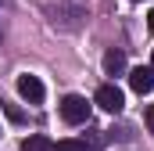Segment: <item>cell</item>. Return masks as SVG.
<instances>
[{
	"mask_svg": "<svg viewBox=\"0 0 154 151\" xmlns=\"http://www.w3.org/2000/svg\"><path fill=\"white\" fill-rule=\"evenodd\" d=\"M61 119L72 122V126L86 122V119H90V101H86L82 94H68V97L61 101Z\"/></svg>",
	"mask_w": 154,
	"mask_h": 151,
	"instance_id": "cell-1",
	"label": "cell"
},
{
	"mask_svg": "<svg viewBox=\"0 0 154 151\" xmlns=\"http://www.w3.org/2000/svg\"><path fill=\"white\" fill-rule=\"evenodd\" d=\"M104 112H111V115H118L122 108H125V94L118 90L115 83H104V86H97V97H93Z\"/></svg>",
	"mask_w": 154,
	"mask_h": 151,
	"instance_id": "cell-2",
	"label": "cell"
},
{
	"mask_svg": "<svg viewBox=\"0 0 154 151\" xmlns=\"http://www.w3.org/2000/svg\"><path fill=\"white\" fill-rule=\"evenodd\" d=\"M104 72H108V76H122V72H125V54H122V50L111 47V50L104 54Z\"/></svg>",
	"mask_w": 154,
	"mask_h": 151,
	"instance_id": "cell-5",
	"label": "cell"
},
{
	"mask_svg": "<svg viewBox=\"0 0 154 151\" xmlns=\"http://www.w3.org/2000/svg\"><path fill=\"white\" fill-rule=\"evenodd\" d=\"M147 25H151V33H154V11H151V14H147Z\"/></svg>",
	"mask_w": 154,
	"mask_h": 151,
	"instance_id": "cell-9",
	"label": "cell"
},
{
	"mask_svg": "<svg viewBox=\"0 0 154 151\" xmlns=\"http://www.w3.org/2000/svg\"><path fill=\"white\" fill-rule=\"evenodd\" d=\"M129 86H133L136 94H151V90H154V69H151V65L133 69V72H129Z\"/></svg>",
	"mask_w": 154,
	"mask_h": 151,
	"instance_id": "cell-4",
	"label": "cell"
},
{
	"mask_svg": "<svg viewBox=\"0 0 154 151\" xmlns=\"http://www.w3.org/2000/svg\"><path fill=\"white\" fill-rule=\"evenodd\" d=\"M151 69H154V54H151Z\"/></svg>",
	"mask_w": 154,
	"mask_h": 151,
	"instance_id": "cell-10",
	"label": "cell"
},
{
	"mask_svg": "<svg viewBox=\"0 0 154 151\" xmlns=\"http://www.w3.org/2000/svg\"><path fill=\"white\" fill-rule=\"evenodd\" d=\"M54 151H93V144H86V140H75V137H68V140H57Z\"/></svg>",
	"mask_w": 154,
	"mask_h": 151,
	"instance_id": "cell-7",
	"label": "cell"
},
{
	"mask_svg": "<svg viewBox=\"0 0 154 151\" xmlns=\"http://www.w3.org/2000/svg\"><path fill=\"white\" fill-rule=\"evenodd\" d=\"M18 94H22V101H29V104H43L47 86L39 83L36 76H18Z\"/></svg>",
	"mask_w": 154,
	"mask_h": 151,
	"instance_id": "cell-3",
	"label": "cell"
},
{
	"mask_svg": "<svg viewBox=\"0 0 154 151\" xmlns=\"http://www.w3.org/2000/svg\"><path fill=\"white\" fill-rule=\"evenodd\" d=\"M143 119H147V130H151V133H154V104H151V108H147V115H143Z\"/></svg>",
	"mask_w": 154,
	"mask_h": 151,
	"instance_id": "cell-8",
	"label": "cell"
},
{
	"mask_svg": "<svg viewBox=\"0 0 154 151\" xmlns=\"http://www.w3.org/2000/svg\"><path fill=\"white\" fill-rule=\"evenodd\" d=\"M22 151H54V140L43 137V133H32V137L22 140Z\"/></svg>",
	"mask_w": 154,
	"mask_h": 151,
	"instance_id": "cell-6",
	"label": "cell"
}]
</instances>
